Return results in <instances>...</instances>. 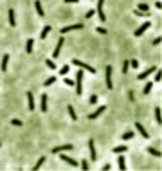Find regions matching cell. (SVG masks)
<instances>
[{
    "mask_svg": "<svg viewBox=\"0 0 162 171\" xmlns=\"http://www.w3.org/2000/svg\"><path fill=\"white\" fill-rule=\"evenodd\" d=\"M96 101H97V95H96V94L90 95V103H92V105H96Z\"/></svg>",
    "mask_w": 162,
    "mask_h": 171,
    "instance_id": "obj_41",
    "label": "cell"
},
{
    "mask_svg": "<svg viewBox=\"0 0 162 171\" xmlns=\"http://www.w3.org/2000/svg\"><path fill=\"white\" fill-rule=\"evenodd\" d=\"M135 130H137V132H139L140 135H142V137H144V139H148V137H150V133H148V132H146V130H144V126H142V124H140V122H135Z\"/></svg>",
    "mask_w": 162,
    "mask_h": 171,
    "instance_id": "obj_11",
    "label": "cell"
},
{
    "mask_svg": "<svg viewBox=\"0 0 162 171\" xmlns=\"http://www.w3.org/2000/svg\"><path fill=\"white\" fill-rule=\"evenodd\" d=\"M160 79H162V72H160V70H155V81L159 83Z\"/></svg>",
    "mask_w": 162,
    "mask_h": 171,
    "instance_id": "obj_34",
    "label": "cell"
},
{
    "mask_svg": "<svg viewBox=\"0 0 162 171\" xmlns=\"http://www.w3.org/2000/svg\"><path fill=\"white\" fill-rule=\"evenodd\" d=\"M151 88H153V83H151V81H148V83L144 85V94H150Z\"/></svg>",
    "mask_w": 162,
    "mask_h": 171,
    "instance_id": "obj_25",
    "label": "cell"
},
{
    "mask_svg": "<svg viewBox=\"0 0 162 171\" xmlns=\"http://www.w3.org/2000/svg\"><path fill=\"white\" fill-rule=\"evenodd\" d=\"M88 149H90V155H92V162L97 159V155H96V144H94V139L88 141Z\"/></svg>",
    "mask_w": 162,
    "mask_h": 171,
    "instance_id": "obj_13",
    "label": "cell"
},
{
    "mask_svg": "<svg viewBox=\"0 0 162 171\" xmlns=\"http://www.w3.org/2000/svg\"><path fill=\"white\" fill-rule=\"evenodd\" d=\"M34 9H36V13H38V16H45L43 7H42V2H40V0H34Z\"/></svg>",
    "mask_w": 162,
    "mask_h": 171,
    "instance_id": "obj_14",
    "label": "cell"
},
{
    "mask_svg": "<svg viewBox=\"0 0 162 171\" xmlns=\"http://www.w3.org/2000/svg\"><path fill=\"white\" fill-rule=\"evenodd\" d=\"M45 160H47V159H45V157H40V159H38V162L34 164V168H32V171H38L40 168H42V166H43V162H45Z\"/></svg>",
    "mask_w": 162,
    "mask_h": 171,
    "instance_id": "obj_20",
    "label": "cell"
},
{
    "mask_svg": "<svg viewBox=\"0 0 162 171\" xmlns=\"http://www.w3.org/2000/svg\"><path fill=\"white\" fill-rule=\"evenodd\" d=\"M155 119H157L159 124L162 122V115H160V108H159V106H155Z\"/></svg>",
    "mask_w": 162,
    "mask_h": 171,
    "instance_id": "obj_23",
    "label": "cell"
},
{
    "mask_svg": "<svg viewBox=\"0 0 162 171\" xmlns=\"http://www.w3.org/2000/svg\"><path fill=\"white\" fill-rule=\"evenodd\" d=\"M7 16H9V25H11V27H15V25H16V18H15V11H13V9H9V11H7Z\"/></svg>",
    "mask_w": 162,
    "mask_h": 171,
    "instance_id": "obj_15",
    "label": "cell"
},
{
    "mask_svg": "<svg viewBox=\"0 0 162 171\" xmlns=\"http://www.w3.org/2000/svg\"><path fill=\"white\" fill-rule=\"evenodd\" d=\"M59 159L65 160V162L69 164V166H72V168H78V166H79V162H78V160H74V159H70L69 155H63V153H61V155H59Z\"/></svg>",
    "mask_w": 162,
    "mask_h": 171,
    "instance_id": "obj_7",
    "label": "cell"
},
{
    "mask_svg": "<svg viewBox=\"0 0 162 171\" xmlns=\"http://www.w3.org/2000/svg\"><path fill=\"white\" fill-rule=\"evenodd\" d=\"M128 68H130V61H124V63H123V74L128 72Z\"/></svg>",
    "mask_w": 162,
    "mask_h": 171,
    "instance_id": "obj_36",
    "label": "cell"
},
{
    "mask_svg": "<svg viewBox=\"0 0 162 171\" xmlns=\"http://www.w3.org/2000/svg\"><path fill=\"white\" fill-rule=\"evenodd\" d=\"M150 25H151V22H144L142 25H139L137 29L133 31V34H135V36H142V34H144L148 29H150Z\"/></svg>",
    "mask_w": 162,
    "mask_h": 171,
    "instance_id": "obj_4",
    "label": "cell"
},
{
    "mask_svg": "<svg viewBox=\"0 0 162 171\" xmlns=\"http://www.w3.org/2000/svg\"><path fill=\"white\" fill-rule=\"evenodd\" d=\"M40 110L47 112V94H42V105H40Z\"/></svg>",
    "mask_w": 162,
    "mask_h": 171,
    "instance_id": "obj_18",
    "label": "cell"
},
{
    "mask_svg": "<svg viewBox=\"0 0 162 171\" xmlns=\"http://www.w3.org/2000/svg\"><path fill=\"white\" fill-rule=\"evenodd\" d=\"M148 153L153 155V157H160V151H159V149H155V148H148Z\"/></svg>",
    "mask_w": 162,
    "mask_h": 171,
    "instance_id": "obj_26",
    "label": "cell"
},
{
    "mask_svg": "<svg viewBox=\"0 0 162 171\" xmlns=\"http://www.w3.org/2000/svg\"><path fill=\"white\" fill-rule=\"evenodd\" d=\"M128 149V146H115L113 148V153H123V151H126Z\"/></svg>",
    "mask_w": 162,
    "mask_h": 171,
    "instance_id": "obj_24",
    "label": "cell"
},
{
    "mask_svg": "<svg viewBox=\"0 0 162 171\" xmlns=\"http://www.w3.org/2000/svg\"><path fill=\"white\" fill-rule=\"evenodd\" d=\"M94 15H96V9H88V11H86V18H92Z\"/></svg>",
    "mask_w": 162,
    "mask_h": 171,
    "instance_id": "obj_38",
    "label": "cell"
},
{
    "mask_svg": "<svg viewBox=\"0 0 162 171\" xmlns=\"http://www.w3.org/2000/svg\"><path fill=\"white\" fill-rule=\"evenodd\" d=\"M69 68H70L69 65H63L61 68H59V74H61V76H63V74H67V72H69Z\"/></svg>",
    "mask_w": 162,
    "mask_h": 171,
    "instance_id": "obj_33",
    "label": "cell"
},
{
    "mask_svg": "<svg viewBox=\"0 0 162 171\" xmlns=\"http://www.w3.org/2000/svg\"><path fill=\"white\" fill-rule=\"evenodd\" d=\"M79 168L86 171V169H88V168H90V166H88V160H81V162H79Z\"/></svg>",
    "mask_w": 162,
    "mask_h": 171,
    "instance_id": "obj_31",
    "label": "cell"
},
{
    "mask_svg": "<svg viewBox=\"0 0 162 171\" xmlns=\"http://www.w3.org/2000/svg\"><path fill=\"white\" fill-rule=\"evenodd\" d=\"M65 85H69V87H72V85H74V81H72V79H69V78H65Z\"/></svg>",
    "mask_w": 162,
    "mask_h": 171,
    "instance_id": "obj_42",
    "label": "cell"
},
{
    "mask_svg": "<svg viewBox=\"0 0 162 171\" xmlns=\"http://www.w3.org/2000/svg\"><path fill=\"white\" fill-rule=\"evenodd\" d=\"M63 2H67V4H78L79 0H63Z\"/></svg>",
    "mask_w": 162,
    "mask_h": 171,
    "instance_id": "obj_44",
    "label": "cell"
},
{
    "mask_svg": "<svg viewBox=\"0 0 162 171\" xmlns=\"http://www.w3.org/2000/svg\"><path fill=\"white\" fill-rule=\"evenodd\" d=\"M45 65L51 68V70H54V68H56V63H54L52 59H45Z\"/></svg>",
    "mask_w": 162,
    "mask_h": 171,
    "instance_id": "obj_28",
    "label": "cell"
},
{
    "mask_svg": "<svg viewBox=\"0 0 162 171\" xmlns=\"http://www.w3.org/2000/svg\"><path fill=\"white\" fill-rule=\"evenodd\" d=\"M0 148H2V142H0Z\"/></svg>",
    "mask_w": 162,
    "mask_h": 171,
    "instance_id": "obj_45",
    "label": "cell"
},
{
    "mask_svg": "<svg viewBox=\"0 0 162 171\" xmlns=\"http://www.w3.org/2000/svg\"><path fill=\"white\" fill-rule=\"evenodd\" d=\"M65 45V40H63V34H61V38L58 40V43H56V49H54V52H52V56L54 58H58L59 56V51H61V47Z\"/></svg>",
    "mask_w": 162,
    "mask_h": 171,
    "instance_id": "obj_8",
    "label": "cell"
},
{
    "mask_svg": "<svg viewBox=\"0 0 162 171\" xmlns=\"http://www.w3.org/2000/svg\"><path fill=\"white\" fill-rule=\"evenodd\" d=\"M54 81H56V78H54V76H51L49 79H45V81H43V85H45V87H51V85L54 83Z\"/></svg>",
    "mask_w": 162,
    "mask_h": 171,
    "instance_id": "obj_30",
    "label": "cell"
},
{
    "mask_svg": "<svg viewBox=\"0 0 162 171\" xmlns=\"http://www.w3.org/2000/svg\"><path fill=\"white\" fill-rule=\"evenodd\" d=\"M32 45H34V40H32V38H29V40H27V43H25V51L27 52H32Z\"/></svg>",
    "mask_w": 162,
    "mask_h": 171,
    "instance_id": "obj_21",
    "label": "cell"
},
{
    "mask_svg": "<svg viewBox=\"0 0 162 171\" xmlns=\"http://www.w3.org/2000/svg\"><path fill=\"white\" fill-rule=\"evenodd\" d=\"M105 0H97V9H96V13H97V16H99V20L101 22H106V15H105Z\"/></svg>",
    "mask_w": 162,
    "mask_h": 171,
    "instance_id": "obj_3",
    "label": "cell"
},
{
    "mask_svg": "<svg viewBox=\"0 0 162 171\" xmlns=\"http://www.w3.org/2000/svg\"><path fill=\"white\" fill-rule=\"evenodd\" d=\"M105 110H106V106H99V108H97V110H96V112H92V114L88 115V119H90V121H92V119H97V117H99V115H101V114H103Z\"/></svg>",
    "mask_w": 162,
    "mask_h": 171,
    "instance_id": "obj_12",
    "label": "cell"
},
{
    "mask_svg": "<svg viewBox=\"0 0 162 171\" xmlns=\"http://www.w3.org/2000/svg\"><path fill=\"white\" fill-rule=\"evenodd\" d=\"M81 29H83V24H72V25L61 27V34H65V32H72V31H81Z\"/></svg>",
    "mask_w": 162,
    "mask_h": 171,
    "instance_id": "obj_5",
    "label": "cell"
},
{
    "mask_svg": "<svg viewBox=\"0 0 162 171\" xmlns=\"http://www.w3.org/2000/svg\"><path fill=\"white\" fill-rule=\"evenodd\" d=\"M7 65H9V54H4L2 56V72L7 70Z\"/></svg>",
    "mask_w": 162,
    "mask_h": 171,
    "instance_id": "obj_17",
    "label": "cell"
},
{
    "mask_svg": "<svg viewBox=\"0 0 162 171\" xmlns=\"http://www.w3.org/2000/svg\"><path fill=\"white\" fill-rule=\"evenodd\" d=\"M130 65H132L133 68H137V67H139V61H137V59H130Z\"/></svg>",
    "mask_w": 162,
    "mask_h": 171,
    "instance_id": "obj_39",
    "label": "cell"
},
{
    "mask_svg": "<svg viewBox=\"0 0 162 171\" xmlns=\"http://www.w3.org/2000/svg\"><path fill=\"white\" fill-rule=\"evenodd\" d=\"M52 29H51V25H45L43 27V31H42V34H40V36H42V40H45L47 36H49V32H51Z\"/></svg>",
    "mask_w": 162,
    "mask_h": 171,
    "instance_id": "obj_22",
    "label": "cell"
},
{
    "mask_svg": "<svg viewBox=\"0 0 162 171\" xmlns=\"http://www.w3.org/2000/svg\"><path fill=\"white\" fill-rule=\"evenodd\" d=\"M133 15H135V16H150V13H144V11L135 9V11H133Z\"/></svg>",
    "mask_w": 162,
    "mask_h": 171,
    "instance_id": "obj_29",
    "label": "cell"
},
{
    "mask_svg": "<svg viewBox=\"0 0 162 171\" xmlns=\"http://www.w3.org/2000/svg\"><path fill=\"white\" fill-rule=\"evenodd\" d=\"M69 115H70V119H72V121H78V115H76V112H74V108H72V106H69Z\"/></svg>",
    "mask_w": 162,
    "mask_h": 171,
    "instance_id": "obj_27",
    "label": "cell"
},
{
    "mask_svg": "<svg viewBox=\"0 0 162 171\" xmlns=\"http://www.w3.org/2000/svg\"><path fill=\"white\" fill-rule=\"evenodd\" d=\"M99 34H106V29H105V27H97V29H96Z\"/></svg>",
    "mask_w": 162,
    "mask_h": 171,
    "instance_id": "obj_40",
    "label": "cell"
},
{
    "mask_svg": "<svg viewBox=\"0 0 162 171\" xmlns=\"http://www.w3.org/2000/svg\"><path fill=\"white\" fill-rule=\"evenodd\" d=\"M72 65L74 67H79V68H83V70H86V72H90V74H96V68H94L92 65H88V63H85V61H81V59H72Z\"/></svg>",
    "mask_w": 162,
    "mask_h": 171,
    "instance_id": "obj_1",
    "label": "cell"
},
{
    "mask_svg": "<svg viewBox=\"0 0 162 171\" xmlns=\"http://www.w3.org/2000/svg\"><path fill=\"white\" fill-rule=\"evenodd\" d=\"M155 70H157V67H150V68H146L142 74H139V76H137V79H146V78L150 76V74H153Z\"/></svg>",
    "mask_w": 162,
    "mask_h": 171,
    "instance_id": "obj_9",
    "label": "cell"
},
{
    "mask_svg": "<svg viewBox=\"0 0 162 171\" xmlns=\"http://www.w3.org/2000/svg\"><path fill=\"white\" fill-rule=\"evenodd\" d=\"M27 103H29V110H34V97H32V92H27Z\"/></svg>",
    "mask_w": 162,
    "mask_h": 171,
    "instance_id": "obj_16",
    "label": "cell"
},
{
    "mask_svg": "<svg viewBox=\"0 0 162 171\" xmlns=\"http://www.w3.org/2000/svg\"><path fill=\"white\" fill-rule=\"evenodd\" d=\"M159 43H160V38H155L153 42H151V45H159Z\"/></svg>",
    "mask_w": 162,
    "mask_h": 171,
    "instance_id": "obj_43",
    "label": "cell"
},
{
    "mask_svg": "<svg viewBox=\"0 0 162 171\" xmlns=\"http://www.w3.org/2000/svg\"><path fill=\"white\" fill-rule=\"evenodd\" d=\"M11 124H13V126H22L24 122L20 121V119H13V121H11Z\"/></svg>",
    "mask_w": 162,
    "mask_h": 171,
    "instance_id": "obj_37",
    "label": "cell"
},
{
    "mask_svg": "<svg viewBox=\"0 0 162 171\" xmlns=\"http://www.w3.org/2000/svg\"><path fill=\"white\" fill-rule=\"evenodd\" d=\"M117 160H119V162H117V166H119V169H121V171H124V169H126V162H124L126 159H124V157H123V155H121V157H119V159H117Z\"/></svg>",
    "mask_w": 162,
    "mask_h": 171,
    "instance_id": "obj_19",
    "label": "cell"
},
{
    "mask_svg": "<svg viewBox=\"0 0 162 171\" xmlns=\"http://www.w3.org/2000/svg\"><path fill=\"white\" fill-rule=\"evenodd\" d=\"M139 11H144V13H148V9H150V7H148V5L146 4H139V7H137Z\"/></svg>",
    "mask_w": 162,
    "mask_h": 171,
    "instance_id": "obj_35",
    "label": "cell"
},
{
    "mask_svg": "<svg viewBox=\"0 0 162 171\" xmlns=\"http://www.w3.org/2000/svg\"><path fill=\"white\" fill-rule=\"evenodd\" d=\"M74 85H76V94L81 95V94H83V72H81V70H78L76 83H74Z\"/></svg>",
    "mask_w": 162,
    "mask_h": 171,
    "instance_id": "obj_2",
    "label": "cell"
},
{
    "mask_svg": "<svg viewBox=\"0 0 162 171\" xmlns=\"http://www.w3.org/2000/svg\"><path fill=\"white\" fill-rule=\"evenodd\" d=\"M72 148H74L72 144H63V146H56L52 151L54 153H63V151H69V149H72Z\"/></svg>",
    "mask_w": 162,
    "mask_h": 171,
    "instance_id": "obj_10",
    "label": "cell"
},
{
    "mask_svg": "<svg viewBox=\"0 0 162 171\" xmlns=\"http://www.w3.org/2000/svg\"><path fill=\"white\" fill-rule=\"evenodd\" d=\"M132 137H133V132H126V133H123V141H128Z\"/></svg>",
    "mask_w": 162,
    "mask_h": 171,
    "instance_id": "obj_32",
    "label": "cell"
},
{
    "mask_svg": "<svg viewBox=\"0 0 162 171\" xmlns=\"http://www.w3.org/2000/svg\"><path fill=\"white\" fill-rule=\"evenodd\" d=\"M106 88H108V90H112V88H113V81H112V67L110 65H106Z\"/></svg>",
    "mask_w": 162,
    "mask_h": 171,
    "instance_id": "obj_6",
    "label": "cell"
}]
</instances>
